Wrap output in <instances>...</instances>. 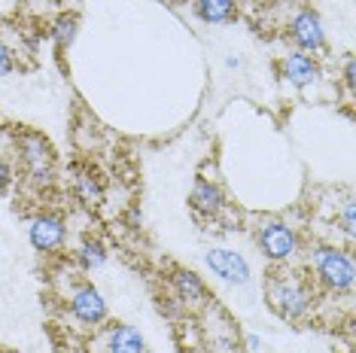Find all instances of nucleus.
<instances>
[{"label":"nucleus","mask_w":356,"mask_h":353,"mask_svg":"<svg viewBox=\"0 0 356 353\" xmlns=\"http://www.w3.org/2000/svg\"><path fill=\"white\" fill-rule=\"evenodd\" d=\"M265 299H268L274 314L283 320H302L314 308L311 284L298 274H274L265 286Z\"/></svg>","instance_id":"1"},{"label":"nucleus","mask_w":356,"mask_h":353,"mask_svg":"<svg viewBox=\"0 0 356 353\" xmlns=\"http://www.w3.org/2000/svg\"><path fill=\"white\" fill-rule=\"evenodd\" d=\"M15 152H19L22 171L28 183L37 189H49L55 183V149L40 131H22L15 134Z\"/></svg>","instance_id":"2"},{"label":"nucleus","mask_w":356,"mask_h":353,"mask_svg":"<svg viewBox=\"0 0 356 353\" xmlns=\"http://www.w3.org/2000/svg\"><path fill=\"white\" fill-rule=\"evenodd\" d=\"M311 271H314V277H317V284L323 290H329L335 295H347L353 290V277H356L353 256L347 250H341V247H329V244L314 247Z\"/></svg>","instance_id":"3"},{"label":"nucleus","mask_w":356,"mask_h":353,"mask_svg":"<svg viewBox=\"0 0 356 353\" xmlns=\"http://www.w3.org/2000/svg\"><path fill=\"white\" fill-rule=\"evenodd\" d=\"M256 247L274 265H286L289 259H296L298 253V235L293 226H286L283 220H265L256 229Z\"/></svg>","instance_id":"4"},{"label":"nucleus","mask_w":356,"mask_h":353,"mask_svg":"<svg viewBox=\"0 0 356 353\" xmlns=\"http://www.w3.org/2000/svg\"><path fill=\"white\" fill-rule=\"evenodd\" d=\"M67 311H70V317H74L79 326L95 329V326H101L104 320H107V299L101 295L98 286H92L88 280H83V284H76L74 293H70Z\"/></svg>","instance_id":"5"},{"label":"nucleus","mask_w":356,"mask_h":353,"mask_svg":"<svg viewBox=\"0 0 356 353\" xmlns=\"http://www.w3.org/2000/svg\"><path fill=\"white\" fill-rule=\"evenodd\" d=\"M289 40H293V46L298 52H323L326 49V28H323V19L317 13L311 10V6H302L293 19H289Z\"/></svg>","instance_id":"6"},{"label":"nucleus","mask_w":356,"mask_h":353,"mask_svg":"<svg viewBox=\"0 0 356 353\" xmlns=\"http://www.w3.org/2000/svg\"><path fill=\"white\" fill-rule=\"evenodd\" d=\"M204 265L207 271H213V277H220L222 284L232 286H247L253 280L250 262L241 256L238 250H225V247H210L204 253Z\"/></svg>","instance_id":"7"},{"label":"nucleus","mask_w":356,"mask_h":353,"mask_svg":"<svg viewBox=\"0 0 356 353\" xmlns=\"http://www.w3.org/2000/svg\"><path fill=\"white\" fill-rule=\"evenodd\" d=\"M67 238V226L58 213H37L28 226V240L37 253H58Z\"/></svg>","instance_id":"8"},{"label":"nucleus","mask_w":356,"mask_h":353,"mask_svg":"<svg viewBox=\"0 0 356 353\" xmlns=\"http://www.w3.org/2000/svg\"><path fill=\"white\" fill-rule=\"evenodd\" d=\"M280 76L296 88H307V85L320 83L323 70H320V61L314 58V55L296 49V52H289L280 58Z\"/></svg>","instance_id":"9"},{"label":"nucleus","mask_w":356,"mask_h":353,"mask_svg":"<svg viewBox=\"0 0 356 353\" xmlns=\"http://www.w3.org/2000/svg\"><path fill=\"white\" fill-rule=\"evenodd\" d=\"M171 290L174 299L183 304V308H201L207 302V284L201 280V274L189 268H177L171 274Z\"/></svg>","instance_id":"10"},{"label":"nucleus","mask_w":356,"mask_h":353,"mask_svg":"<svg viewBox=\"0 0 356 353\" xmlns=\"http://www.w3.org/2000/svg\"><path fill=\"white\" fill-rule=\"evenodd\" d=\"M189 204L198 216H220L222 207H225V195L213 180L198 176L195 186H192V192H189Z\"/></svg>","instance_id":"11"},{"label":"nucleus","mask_w":356,"mask_h":353,"mask_svg":"<svg viewBox=\"0 0 356 353\" xmlns=\"http://www.w3.org/2000/svg\"><path fill=\"white\" fill-rule=\"evenodd\" d=\"M107 353H147V338L137 326L119 323L107 332Z\"/></svg>","instance_id":"12"},{"label":"nucleus","mask_w":356,"mask_h":353,"mask_svg":"<svg viewBox=\"0 0 356 353\" xmlns=\"http://www.w3.org/2000/svg\"><path fill=\"white\" fill-rule=\"evenodd\" d=\"M192 13L204 25H229L238 19V3L234 0H192Z\"/></svg>","instance_id":"13"},{"label":"nucleus","mask_w":356,"mask_h":353,"mask_svg":"<svg viewBox=\"0 0 356 353\" xmlns=\"http://www.w3.org/2000/svg\"><path fill=\"white\" fill-rule=\"evenodd\" d=\"M74 192L76 198L83 202L86 207H98L104 202V189H101V180L95 176L92 171H79L74 176Z\"/></svg>","instance_id":"14"},{"label":"nucleus","mask_w":356,"mask_h":353,"mask_svg":"<svg viewBox=\"0 0 356 353\" xmlns=\"http://www.w3.org/2000/svg\"><path fill=\"white\" fill-rule=\"evenodd\" d=\"M76 256V265L83 271H98L107 265V247L101 244V240H83V244L74 250Z\"/></svg>","instance_id":"15"},{"label":"nucleus","mask_w":356,"mask_h":353,"mask_svg":"<svg viewBox=\"0 0 356 353\" xmlns=\"http://www.w3.org/2000/svg\"><path fill=\"white\" fill-rule=\"evenodd\" d=\"M76 34H79V22L74 19V15H61L49 31V37H52V43H55L58 52H67L70 46L76 43Z\"/></svg>","instance_id":"16"},{"label":"nucleus","mask_w":356,"mask_h":353,"mask_svg":"<svg viewBox=\"0 0 356 353\" xmlns=\"http://www.w3.org/2000/svg\"><path fill=\"white\" fill-rule=\"evenodd\" d=\"M15 70V52L0 40V76H10Z\"/></svg>","instance_id":"17"},{"label":"nucleus","mask_w":356,"mask_h":353,"mask_svg":"<svg viewBox=\"0 0 356 353\" xmlns=\"http://www.w3.org/2000/svg\"><path fill=\"white\" fill-rule=\"evenodd\" d=\"M353 198H347L344 202V211H341V229H344V235L347 238H353Z\"/></svg>","instance_id":"18"},{"label":"nucleus","mask_w":356,"mask_h":353,"mask_svg":"<svg viewBox=\"0 0 356 353\" xmlns=\"http://www.w3.org/2000/svg\"><path fill=\"white\" fill-rule=\"evenodd\" d=\"M10 186H13V165L0 156V195H3Z\"/></svg>","instance_id":"19"},{"label":"nucleus","mask_w":356,"mask_h":353,"mask_svg":"<svg viewBox=\"0 0 356 353\" xmlns=\"http://www.w3.org/2000/svg\"><path fill=\"white\" fill-rule=\"evenodd\" d=\"M344 85H347V92H353V85H356V79H353V55H347L344 58Z\"/></svg>","instance_id":"20"},{"label":"nucleus","mask_w":356,"mask_h":353,"mask_svg":"<svg viewBox=\"0 0 356 353\" xmlns=\"http://www.w3.org/2000/svg\"><path fill=\"white\" fill-rule=\"evenodd\" d=\"M247 350H262V338H259V335H247Z\"/></svg>","instance_id":"21"}]
</instances>
